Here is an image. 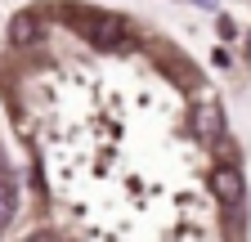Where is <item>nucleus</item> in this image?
<instances>
[{"instance_id":"2","label":"nucleus","mask_w":251,"mask_h":242,"mask_svg":"<svg viewBox=\"0 0 251 242\" xmlns=\"http://www.w3.org/2000/svg\"><path fill=\"white\" fill-rule=\"evenodd\" d=\"M211 189H215V197L225 202V206H238V202H242V175H238L233 166H220L215 179H211Z\"/></svg>"},{"instance_id":"5","label":"nucleus","mask_w":251,"mask_h":242,"mask_svg":"<svg viewBox=\"0 0 251 242\" xmlns=\"http://www.w3.org/2000/svg\"><path fill=\"white\" fill-rule=\"evenodd\" d=\"M193 5H202V9H215V0H193Z\"/></svg>"},{"instance_id":"1","label":"nucleus","mask_w":251,"mask_h":242,"mask_svg":"<svg viewBox=\"0 0 251 242\" xmlns=\"http://www.w3.org/2000/svg\"><path fill=\"white\" fill-rule=\"evenodd\" d=\"M193 130H198L202 144H215L220 135H225V108H220V103H202L193 112Z\"/></svg>"},{"instance_id":"6","label":"nucleus","mask_w":251,"mask_h":242,"mask_svg":"<svg viewBox=\"0 0 251 242\" xmlns=\"http://www.w3.org/2000/svg\"><path fill=\"white\" fill-rule=\"evenodd\" d=\"M27 242H54V238H45V233H41V238H27Z\"/></svg>"},{"instance_id":"4","label":"nucleus","mask_w":251,"mask_h":242,"mask_svg":"<svg viewBox=\"0 0 251 242\" xmlns=\"http://www.w3.org/2000/svg\"><path fill=\"white\" fill-rule=\"evenodd\" d=\"M14 211H18V197H14V184L9 179H0V229H5L14 220Z\"/></svg>"},{"instance_id":"3","label":"nucleus","mask_w":251,"mask_h":242,"mask_svg":"<svg viewBox=\"0 0 251 242\" xmlns=\"http://www.w3.org/2000/svg\"><path fill=\"white\" fill-rule=\"evenodd\" d=\"M31 36H36V18H31V14H18V18L9 23V41H14V45H27Z\"/></svg>"},{"instance_id":"7","label":"nucleus","mask_w":251,"mask_h":242,"mask_svg":"<svg viewBox=\"0 0 251 242\" xmlns=\"http://www.w3.org/2000/svg\"><path fill=\"white\" fill-rule=\"evenodd\" d=\"M247 54H251V36H247Z\"/></svg>"}]
</instances>
